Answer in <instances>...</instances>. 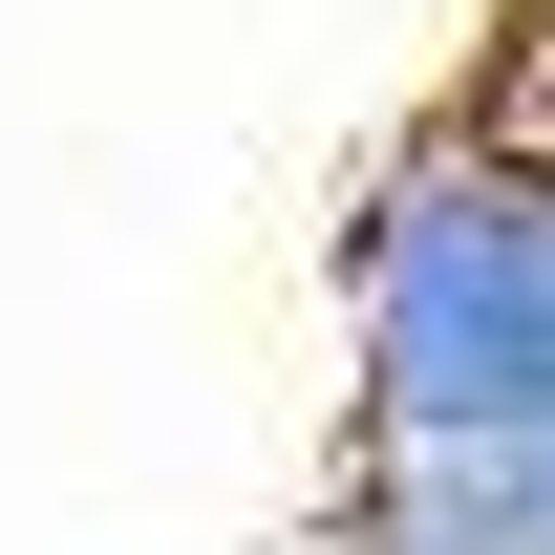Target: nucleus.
Returning <instances> with one entry per match:
<instances>
[{
  "instance_id": "f257e3e1",
  "label": "nucleus",
  "mask_w": 555,
  "mask_h": 555,
  "mask_svg": "<svg viewBox=\"0 0 555 555\" xmlns=\"http://www.w3.org/2000/svg\"><path fill=\"white\" fill-rule=\"evenodd\" d=\"M343 343H363V427L406 449L555 427V171L491 150L470 107L406 129L343 214Z\"/></svg>"
},
{
  "instance_id": "f03ea898",
  "label": "nucleus",
  "mask_w": 555,
  "mask_h": 555,
  "mask_svg": "<svg viewBox=\"0 0 555 555\" xmlns=\"http://www.w3.org/2000/svg\"><path fill=\"white\" fill-rule=\"evenodd\" d=\"M343 555H555V427H491V449L343 427Z\"/></svg>"
},
{
  "instance_id": "7ed1b4c3",
  "label": "nucleus",
  "mask_w": 555,
  "mask_h": 555,
  "mask_svg": "<svg viewBox=\"0 0 555 555\" xmlns=\"http://www.w3.org/2000/svg\"><path fill=\"white\" fill-rule=\"evenodd\" d=\"M470 129H491V150H534V171H555V22H534V0H513V43H491Z\"/></svg>"
},
{
  "instance_id": "20e7f679",
  "label": "nucleus",
  "mask_w": 555,
  "mask_h": 555,
  "mask_svg": "<svg viewBox=\"0 0 555 555\" xmlns=\"http://www.w3.org/2000/svg\"><path fill=\"white\" fill-rule=\"evenodd\" d=\"M534 22H555V0H534Z\"/></svg>"
}]
</instances>
